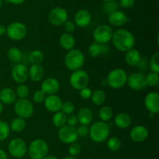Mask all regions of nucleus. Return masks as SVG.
Segmentation results:
<instances>
[{"label": "nucleus", "instance_id": "40", "mask_svg": "<svg viewBox=\"0 0 159 159\" xmlns=\"http://www.w3.org/2000/svg\"><path fill=\"white\" fill-rule=\"evenodd\" d=\"M118 7H119V5H118L117 2L113 0V1H110V2H104L103 5V11L109 14L112 13V12H115V11L118 10Z\"/></svg>", "mask_w": 159, "mask_h": 159}, {"label": "nucleus", "instance_id": "16", "mask_svg": "<svg viewBox=\"0 0 159 159\" xmlns=\"http://www.w3.org/2000/svg\"><path fill=\"white\" fill-rule=\"evenodd\" d=\"M146 109L150 113L158 114L159 112V94L158 92L152 91L147 94L144 101Z\"/></svg>", "mask_w": 159, "mask_h": 159}, {"label": "nucleus", "instance_id": "22", "mask_svg": "<svg viewBox=\"0 0 159 159\" xmlns=\"http://www.w3.org/2000/svg\"><path fill=\"white\" fill-rule=\"evenodd\" d=\"M28 74L33 82H40L44 76V70L40 64H32L28 69Z\"/></svg>", "mask_w": 159, "mask_h": 159}, {"label": "nucleus", "instance_id": "43", "mask_svg": "<svg viewBox=\"0 0 159 159\" xmlns=\"http://www.w3.org/2000/svg\"><path fill=\"white\" fill-rule=\"evenodd\" d=\"M64 29H65V33H69V34H71V33L74 32L75 31L76 25L75 23H74V21L72 20H67L65 23L63 24Z\"/></svg>", "mask_w": 159, "mask_h": 159}, {"label": "nucleus", "instance_id": "1", "mask_svg": "<svg viewBox=\"0 0 159 159\" xmlns=\"http://www.w3.org/2000/svg\"><path fill=\"white\" fill-rule=\"evenodd\" d=\"M113 45L118 51L126 52L134 48L136 39L134 35L128 30L119 28L113 31L111 39Z\"/></svg>", "mask_w": 159, "mask_h": 159}, {"label": "nucleus", "instance_id": "29", "mask_svg": "<svg viewBox=\"0 0 159 159\" xmlns=\"http://www.w3.org/2000/svg\"><path fill=\"white\" fill-rule=\"evenodd\" d=\"M7 57L9 60L13 62L14 64L20 63L23 58L21 50L17 47H11L7 51Z\"/></svg>", "mask_w": 159, "mask_h": 159}, {"label": "nucleus", "instance_id": "50", "mask_svg": "<svg viewBox=\"0 0 159 159\" xmlns=\"http://www.w3.org/2000/svg\"><path fill=\"white\" fill-rule=\"evenodd\" d=\"M6 27L4 26V25L0 23V37L3 36L4 34H6Z\"/></svg>", "mask_w": 159, "mask_h": 159}, {"label": "nucleus", "instance_id": "8", "mask_svg": "<svg viewBox=\"0 0 159 159\" xmlns=\"http://www.w3.org/2000/svg\"><path fill=\"white\" fill-rule=\"evenodd\" d=\"M6 34L11 40L21 41L27 34V27L23 22H12L6 27Z\"/></svg>", "mask_w": 159, "mask_h": 159}, {"label": "nucleus", "instance_id": "6", "mask_svg": "<svg viewBox=\"0 0 159 159\" xmlns=\"http://www.w3.org/2000/svg\"><path fill=\"white\" fill-rule=\"evenodd\" d=\"M14 112L18 117L29 118L34 112V104L27 98H18L14 103Z\"/></svg>", "mask_w": 159, "mask_h": 159}, {"label": "nucleus", "instance_id": "5", "mask_svg": "<svg viewBox=\"0 0 159 159\" xmlns=\"http://www.w3.org/2000/svg\"><path fill=\"white\" fill-rule=\"evenodd\" d=\"M49 152V146L43 139H35L30 143L27 154L30 159H43Z\"/></svg>", "mask_w": 159, "mask_h": 159}, {"label": "nucleus", "instance_id": "47", "mask_svg": "<svg viewBox=\"0 0 159 159\" xmlns=\"http://www.w3.org/2000/svg\"><path fill=\"white\" fill-rule=\"evenodd\" d=\"M78 123H79V121H78L77 115H75L74 113L67 115V120H66L67 125L71 126H75Z\"/></svg>", "mask_w": 159, "mask_h": 159}, {"label": "nucleus", "instance_id": "31", "mask_svg": "<svg viewBox=\"0 0 159 159\" xmlns=\"http://www.w3.org/2000/svg\"><path fill=\"white\" fill-rule=\"evenodd\" d=\"M113 111L110 106L103 105L100 108L99 111V117L101 121L108 122L113 118Z\"/></svg>", "mask_w": 159, "mask_h": 159}, {"label": "nucleus", "instance_id": "56", "mask_svg": "<svg viewBox=\"0 0 159 159\" xmlns=\"http://www.w3.org/2000/svg\"><path fill=\"white\" fill-rule=\"evenodd\" d=\"M102 1H103L104 2H110V1H113V0H102Z\"/></svg>", "mask_w": 159, "mask_h": 159}, {"label": "nucleus", "instance_id": "11", "mask_svg": "<svg viewBox=\"0 0 159 159\" xmlns=\"http://www.w3.org/2000/svg\"><path fill=\"white\" fill-rule=\"evenodd\" d=\"M48 20L54 26H62L68 20V12L65 8L56 6L48 12Z\"/></svg>", "mask_w": 159, "mask_h": 159}, {"label": "nucleus", "instance_id": "19", "mask_svg": "<svg viewBox=\"0 0 159 159\" xmlns=\"http://www.w3.org/2000/svg\"><path fill=\"white\" fill-rule=\"evenodd\" d=\"M92 15L87 9H82L75 12L74 17V23L76 26L84 28L88 26L91 23Z\"/></svg>", "mask_w": 159, "mask_h": 159}, {"label": "nucleus", "instance_id": "51", "mask_svg": "<svg viewBox=\"0 0 159 159\" xmlns=\"http://www.w3.org/2000/svg\"><path fill=\"white\" fill-rule=\"evenodd\" d=\"M43 159H58L57 158V157H56V156H54V155H47L46 157H43Z\"/></svg>", "mask_w": 159, "mask_h": 159}, {"label": "nucleus", "instance_id": "28", "mask_svg": "<svg viewBox=\"0 0 159 159\" xmlns=\"http://www.w3.org/2000/svg\"><path fill=\"white\" fill-rule=\"evenodd\" d=\"M9 125L11 131H13L15 132H20L24 130L26 128V119L18 116L15 117L11 120Z\"/></svg>", "mask_w": 159, "mask_h": 159}, {"label": "nucleus", "instance_id": "42", "mask_svg": "<svg viewBox=\"0 0 159 159\" xmlns=\"http://www.w3.org/2000/svg\"><path fill=\"white\" fill-rule=\"evenodd\" d=\"M46 96L47 95L43 93V90L39 89V90H36L34 93V94H33V101L35 103L43 102Z\"/></svg>", "mask_w": 159, "mask_h": 159}, {"label": "nucleus", "instance_id": "41", "mask_svg": "<svg viewBox=\"0 0 159 159\" xmlns=\"http://www.w3.org/2000/svg\"><path fill=\"white\" fill-rule=\"evenodd\" d=\"M61 111L66 115H68L74 113L75 111V104L71 101H64L62 102Z\"/></svg>", "mask_w": 159, "mask_h": 159}, {"label": "nucleus", "instance_id": "38", "mask_svg": "<svg viewBox=\"0 0 159 159\" xmlns=\"http://www.w3.org/2000/svg\"><path fill=\"white\" fill-rule=\"evenodd\" d=\"M149 68L151 72L159 73V52L156 51L153 55L152 56L149 62Z\"/></svg>", "mask_w": 159, "mask_h": 159}, {"label": "nucleus", "instance_id": "46", "mask_svg": "<svg viewBox=\"0 0 159 159\" xmlns=\"http://www.w3.org/2000/svg\"><path fill=\"white\" fill-rule=\"evenodd\" d=\"M135 4V0H120L119 6L124 9H130Z\"/></svg>", "mask_w": 159, "mask_h": 159}, {"label": "nucleus", "instance_id": "12", "mask_svg": "<svg viewBox=\"0 0 159 159\" xmlns=\"http://www.w3.org/2000/svg\"><path fill=\"white\" fill-rule=\"evenodd\" d=\"M57 137L62 143H66V144H70L73 142L77 141L79 138L76 128L75 126H68L67 124L59 128Z\"/></svg>", "mask_w": 159, "mask_h": 159}, {"label": "nucleus", "instance_id": "36", "mask_svg": "<svg viewBox=\"0 0 159 159\" xmlns=\"http://www.w3.org/2000/svg\"><path fill=\"white\" fill-rule=\"evenodd\" d=\"M10 128L7 122L0 120V141L6 140L10 134Z\"/></svg>", "mask_w": 159, "mask_h": 159}, {"label": "nucleus", "instance_id": "9", "mask_svg": "<svg viewBox=\"0 0 159 159\" xmlns=\"http://www.w3.org/2000/svg\"><path fill=\"white\" fill-rule=\"evenodd\" d=\"M89 83V76L85 70H80L72 71L69 76V84L75 90H79L87 87Z\"/></svg>", "mask_w": 159, "mask_h": 159}, {"label": "nucleus", "instance_id": "20", "mask_svg": "<svg viewBox=\"0 0 159 159\" xmlns=\"http://www.w3.org/2000/svg\"><path fill=\"white\" fill-rule=\"evenodd\" d=\"M108 22L111 26L120 27L129 22V17L127 14L121 10H116L112 13L109 14Z\"/></svg>", "mask_w": 159, "mask_h": 159}, {"label": "nucleus", "instance_id": "13", "mask_svg": "<svg viewBox=\"0 0 159 159\" xmlns=\"http://www.w3.org/2000/svg\"><path fill=\"white\" fill-rule=\"evenodd\" d=\"M129 87L134 90H141L147 87L145 81V75L142 73L136 72L132 73L127 77V82Z\"/></svg>", "mask_w": 159, "mask_h": 159}, {"label": "nucleus", "instance_id": "45", "mask_svg": "<svg viewBox=\"0 0 159 159\" xmlns=\"http://www.w3.org/2000/svg\"><path fill=\"white\" fill-rule=\"evenodd\" d=\"M76 131H77L79 137H85V136L89 135V128L85 125H80L79 127L76 128Z\"/></svg>", "mask_w": 159, "mask_h": 159}, {"label": "nucleus", "instance_id": "17", "mask_svg": "<svg viewBox=\"0 0 159 159\" xmlns=\"http://www.w3.org/2000/svg\"><path fill=\"white\" fill-rule=\"evenodd\" d=\"M60 89V82L54 77H48L41 83L40 90L46 95L57 94Z\"/></svg>", "mask_w": 159, "mask_h": 159}, {"label": "nucleus", "instance_id": "23", "mask_svg": "<svg viewBox=\"0 0 159 159\" xmlns=\"http://www.w3.org/2000/svg\"><path fill=\"white\" fill-rule=\"evenodd\" d=\"M132 123V118L129 114L126 112H120L114 117V124L121 129H127Z\"/></svg>", "mask_w": 159, "mask_h": 159}, {"label": "nucleus", "instance_id": "44", "mask_svg": "<svg viewBox=\"0 0 159 159\" xmlns=\"http://www.w3.org/2000/svg\"><path fill=\"white\" fill-rule=\"evenodd\" d=\"M92 93H93V90L88 87H85L84 88L79 90V95H80V97L85 100L89 99L92 95Z\"/></svg>", "mask_w": 159, "mask_h": 159}, {"label": "nucleus", "instance_id": "35", "mask_svg": "<svg viewBox=\"0 0 159 159\" xmlns=\"http://www.w3.org/2000/svg\"><path fill=\"white\" fill-rule=\"evenodd\" d=\"M146 85L149 87H155L158 86L159 83V75L158 73L150 72L147 76H145Z\"/></svg>", "mask_w": 159, "mask_h": 159}, {"label": "nucleus", "instance_id": "54", "mask_svg": "<svg viewBox=\"0 0 159 159\" xmlns=\"http://www.w3.org/2000/svg\"><path fill=\"white\" fill-rule=\"evenodd\" d=\"M2 110H3V104L0 101V115H1V113L2 112Z\"/></svg>", "mask_w": 159, "mask_h": 159}, {"label": "nucleus", "instance_id": "4", "mask_svg": "<svg viewBox=\"0 0 159 159\" xmlns=\"http://www.w3.org/2000/svg\"><path fill=\"white\" fill-rule=\"evenodd\" d=\"M128 74L121 68H115L107 76V85L113 89H120L127 84Z\"/></svg>", "mask_w": 159, "mask_h": 159}, {"label": "nucleus", "instance_id": "55", "mask_svg": "<svg viewBox=\"0 0 159 159\" xmlns=\"http://www.w3.org/2000/svg\"><path fill=\"white\" fill-rule=\"evenodd\" d=\"M2 4H3V0H0V8L2 6Z\"/></svg>", "mask_w": 159, "mask_h": 159}, {"label": "nucleus", "instance_id": "3", "mask_svg": "<svg viewBox=\"0 0 159 159\" xmlns=\"http://www.w3.org/2000/svg\"><path fill=\"white\" fill-rule=\"evenodd\" d=\"M85 57L81 50L73 48L68 51L64 59L65 67L71 71L80 70L85 64Z\"/></svg>", "mask_w": 159, "mask_h": 159}, {"label": "nucleus", "instance_id": "48", "mask_svg": "<svg viewBox=\"0 0 159 159\" xmlns=\"http://www.w3.org/2000/svg\"><path fill=\"white\" fill-rule=\"evenodd\" d=\"M25 1H26V0H6V2L10 3V4L12 5H16V6L23 4Z\"/></svg>", "mask_w": 159, "mask_h": 159}, {"label": "nucleus", "instance_id": "14", "mask_svg": "<svg viewBox=\"0 0 159 159\" xmlns=\"http://www.w3.org/2000/svg\"><path fill=\"white\" fill-rule=\"evenodd\" d=\"M12 77L13 80L17 84H24L29 78L28 67L25 64L17 63L13 65L12 69Z\"/></svg>", "mask_w": 159, "mask_h": 159}, {"label": "nucleus", "instance_id": "27", "mask_svg": "<svg viewBox=\"0 0 159 159\" xmlns=\"http://www.w3.org/2000/svg\"><path fill=\"white\" fill-rule=\"evenodd\" d=\"M90 99L94 105L102 106L107 100V94L104 90L97 89V90L93 91Z\"/></svg>", "mask_w": 159, "mask_h": 159}, {"label": "nucleus", "instance_id": "49", "mask_svg": "<svg viewBox=\"0 0 159 159\" xmlns=\"http://www.w3.org/2000/svg\"><path fill=\"white\" fill-rule=\"evenodd\" d=\"M0 159H8V155L6 151L0 148Z\"/></svg>", "mask_w": 159, "mask_h": 159}, {"label": "nucleus", "instance_id": "21", "mask_svg": "<svg viewBox=\"0 0 159 159\" xmlns=\"http://www.w3.org/2000/svg\"><path fill=\"white\" fill-rule=\"evenodd\" d=\"M141 54L139 50L136 49V48H131L129 51L125 52V62L127 65H130V66H136L139 64L141 62Z\"/></svg>", "mask_w": 159, "mask_h": 159}, {"label": "nucleus", "instance_id": "25", "mask_svg": "<svg viewBox=\"0 0 159 159\" xmlns=\"http://www.w3.org/2000/svg\"><path fill=\"white\" fill-rule=\"evenodd\" d=\"M59 45L63 49L66 51L75 48V39L74 36L69 33H64L59 37Z\"/></svg>", "mask_w": 159, "mask_h": 159}, {"label": "nucleus", "instance_id": "33", "mask_svg": "<svg viewBox=\"0 0 159 159\" xmlns=\"http://www.w3.org/2000/svg\"><path fill=\"white\" fill-rule=\"evenodd\" d=\"M121 140L117 137H108L107 140V146L111 151H117L120 149Z\"/></svg>", "mask_w": 159, "mask_h": 159}, {"label": "nucleus", "instance_id": "18", "mask_svg": "<svg viewBox=\"0 0 159 159\" xmlns=\"http://www.w3.org/2000/svg\"><path fill=\"white\" fill-rule=\"evenodd\" d=\"M62 100L58 95L57 94H51L47 95L43 101V105L45 108L50 112L55 113V112L61 111L62 104Z\"/></svg>", "mask_w": 159, "mask_h": 159}, {"label": "nucleus", "instance_id": "26", "mask_svg": "<svg viewBox=\"0 0 159 159\" xmlns=\"http://www.w3.org/2000/svg\"><path fill=\"white\" fill-rule=\"evenodd\" d=\"M78 121L81 125H85L88 126L92 123L93 118V114L91 109L89 108L84 107L79 110L77 113Z\"/></svg>", "mask_w": 159, "mask_h": 159}, {"label": "nucleus", "instance_id": "24", "mask_svg": "<svg viewBox=\"0 0 159 159\" xmlns=\"http://www.w3.org/2000/svg\"><path fill=\"white\" fill-rule=\"evenodd\" d=\"M16 94L13 89L5 87L0 90V101L4 104H12L16 101Z\"/></svg>", "mask_w": 159, "mask_h": 159}, {"label": "nucleus", "instance_id": "34", "mask_svg": "<svg viewBox=\"0 0 159 159\" xmlns=\"http://www.w3.org/2000/svg\"><path fill=\"white\" fill-rule=\"evenodd\" d=\"M88 54L93 58H96L102 55V45L93 42L88 48Z\"/></svg>", "mask_w": 159, "mask_h": 159}, {"label": "nucleus", "instance_id": "2", "mask_svg": "<svg viewBox=\"0 0 159 159\" xmlns=\"http://www.w3.org/2000/svg\"><path fill=\"white\" fill-rule=\"evenodd\" d=\"M110 129L106 122L96 121L91 125L89 135L93 141L96 143H102L110 137Z\"/></svg>", "mask_w": 159, "mask_h": 159}, {"label": "nucleus", "instance_id": "10", "mask_svg": "<svg viewBox=\"0 0 159 159\" xmlns=\"http://www.w3.org/2000/svg\"><path fill=\"white\" fill-rule=\"evenodd\" d=\"M113 31L108 24L99 25L93 33L94 41L100 45H106L111 41Z\"/></svg>", "mask_w": 159, "mask_h": 159}, {"label": "nucleus", "instance_id": "53", "mask_svg": "<svg viewBox=\"0 0 159 159\" xmlns=\"http://www.w3.org/2000/svg\"><path fill=\"white\" fill-rule=\"evenodd\" d=\"M101 84L103 86H107V80H102V81H101Z\"/></svg>", "mask_w": 159, "mask_h": 159}, {"label": "nucleus", "instance_id": "39", "mask_svg": "<svg viewBox=\"0 0 159 159\" xmlns=\"http://www.w3.org/2000/svg\"><path fill=\"white\" fill-rule=\"evenodd\" d=\"M68 154L69 155L73 156V157H76V156L79 155L82 151V147H81L80 143H78L77 141L73 142V143L68 144Z\"/></svg>", "mask_w": 159, "mask_h": 159}, {"label": "nucleus", "instance_id": "15", "mask_svg": "<svg viewBox=\"0 0 159 159\" xmlns=\"http://www.w3.org/2000/svg\"><path fill=\"white\" fill-rule=\"evenodd\" d=\"M149 136V131L143 125H136L130 131V138L135 143H142L145 141Z\"/></svg>", "mask_w": 159, "mask_h": 159}, {"label": "nucleus", "instance_id": "37", "mask_svg": "<svg viewBox=\"0 0 159 159\" xmlns=\"http://www.w3.org/2000/svg\"><path fill=\"white\" fill-rule=\"evenodd\" d=\"M15 92L18 98H27L30 94V89L26 84H20L17 86Z\"/></svg>", "mask_w": 159, "mask_h": 159}, {"label": "nucleus", "instance_id": "32", "mask_svg": "<svg viewBox=\"0 0 159 159\" xmlns=\"http://www.w3.org/2000/svg\"><path fill=\"white\" fill-rule=\"evenodd\" d=\"M44 59L43 51L39 49L33 50L29 54V61L31 64H41Z\"/></svg>", "mask_w": 159, "mask_h": 159}, {"label": "nucleus", "instance_id": "30", "mask_svg": "<svg viewBox=\"0 0 159 159\" xmlns=\"http://www.w3.org/2000/svg\"><path fill=\"white\" fill-rule=\"evenodd\" d=\"M67 115L64 114L61 111L54 113L52 117V123L55 127L61 128L66 125Z\"/></svg>", "mask_w": 159, "mask_h": 159}, {"label": "nucleus", "instance_id": "7", "mask_svg": "<svg viewBox=\"0 0 159 159\" xmlns=\"http://www.w3.org/2000/svg\"><path fill=\"white\" fill-rule=\"evenodd\" d=\"M8 151L15 158H22L27 154L28 146L26 141L20 137L12 139L8 143Z\"/></svg>", "mask_w": 159, "mask_h": 159}, {"label": "nucleus", "instance_id": "52", "mask_svg": "<svg viewBox=\"0 0 159 159\" xmlns=\"http://www.w3.org/2000/svg\"><path fill=\"white\" fill-rule=\"evenodd\" d=\"M62 159H77L75 157H73V156H66V157H64Z\"/></svg>", "mask_w": 159, "mask_h": 159}]
</instances>
